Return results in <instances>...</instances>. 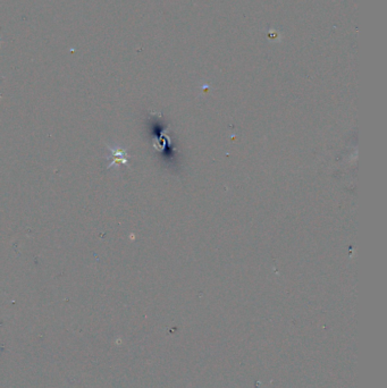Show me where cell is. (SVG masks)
Returning <instances> with one entry per match:
<instances>
[{"mask_svg":"<svg viewBox=\"0 0 387 388\" xmlns=\"http://www.w3.org/2000/svg\"><path fill=\"white\" fill-rule=\"evenodd\" d=\"M110 152H111V164H109V167L112 166L114 164H125L126 162V155H125V151L121 150V149H110Z\"/></svg>","mask_w":387,"mask_h":388,"instance_id":"1","label":"cell"}]
</instances>
